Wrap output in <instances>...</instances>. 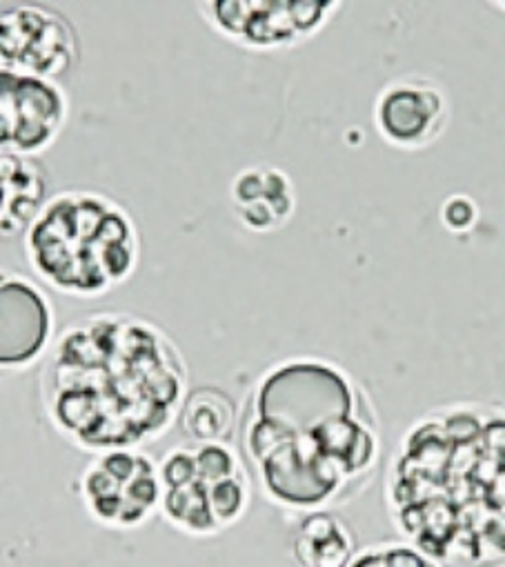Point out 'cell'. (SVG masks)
Returning a JSON list of instances; mask_svg holds the SVG:
<instances>
[{"mask_svg": "<svg viewBox=\"0 0 505 567\" xmlns=\"http://www.w3.org/2000/svg\"><path fill=\"white\" fill-rule=\"evenodd\" d=\"M236 436L255 489L295 516L350 505L381 465V421L368 388L315 354L281 359L255 379Z\"/></svg>", "mask_w": 505, "mask_h": 567, "instance_id": "cell-1", "label": "cell"}, {"mask_svg": "<svg viewBox=\"0 0 505 567\" xmlns=\"http://www.w3.org/2000/svg\"><path fill=\"white\" fill-rule=\"evenodd\" d=\"M37 388L45 423L70 447L85 454L145 447L176 425L189 365L152 319L92 312L56 334Z\"/></svg>", "mask_w": 505, "mask_h": 567, "instance_id": "cell-2", "label": "cell"}, {"mask_svg": "<svg viewBox=\"0 0 505 567\" xmlns=\"http://www.w3.org/2000/svg\"><path fill=\"white\" fill-rule=\"evenodd\" d=\"M383 494L401 538L434 565H503V403L458 401L421 414L390 456Z\"/></svg>", "mask_w": 505, "mask_h": 567, "instance_id": "cell-3", "label": "cell"}, {"mask_svg": "<svg viewBox=\"0 0 505 567\" xmlns=\"http://www.w3.org/2000/svg\"><path fill=\"white\" fill-rule=\"evenodd\" d=\"M23 254L43 288L94 301L134 278L143 260V236L132 212L114 196L63 189L48 198L23 234Z\"/></svg>", "mask_w": 505, "mask_h": 567, "instance_id": "cell-4", "label": "cell"}, {"mask_svg": "<svg viewBox=\"0 0 505 567\" xmlns=\"http://www.w3.org/2000/svg\"><path fill=\"white\" fill-rule=\"evenodd\" d=\"M158 516L192 538H212L245 518L255 498L249 470L231 443H185L158 458Z\"/></svg>", "mask_w": 505, "mask_h": 567, "instance_id": "cell-5", "label": "cell"}, {"mask_svg": "<svg viewBox=\"0 0 505 567\" xmlns=\"http://www.w3.org/2000/svg\"><path fill=\"white\" fill-rule=\"evenodd\" d=\"M214 34L238 50L272 54L312 41L343 10L339 0H205L196 6Z\"/></svg>", "mask_w": 505, "mask_h": 567, "instance_id": "cell-6", "label": "cell"}, {"mask_svg": "<svg viewBox=\"0 0 505 567\" xmlns=\"http://www.w3.org/2000/svg\"><path fill=\"white\" fill-rule=\"evenodd\" d=\"M85 514L112 532H134L152 523L161 505L158 461L145 447L92 454L74 485Z\"/></svg>", "mask_w": 505, "mask_h": 567, "instance_id": "cell-7", "label": "cell"}, {"mask_svg": "<svg viewBox=\"0 0 505 567\" xmlns=\"http://www.w3.org/2000/svg\"><path fill=\"white\" fill-rule=\"evenodd\" d=\"M79 28L45 3L0 6V70L63 83L81 65Z\"/></svg>", "mask_w": 505, "mask_h": 567, "instance_id": "cell-8", "label": "cell"}, {"mask_svg": "<svg viewBox=\"0 0 505 567\" xmlns=\"http://www.w3.org/2000/svg\"><path fill=\"white\" fill-rule=\"evenodd\" d=\"M56 334L50 292L34 276L0 267V379L39 368Z\"/></svg>", "mask_w": 505, "mask_h": 567, "instance_id": "cell-9", "label": "cell"}, {"mask_svg": "<svg viewBox=\"0 0 505 567\" xmlns=\"http://www.w3.org/2000/svg\"><path fill=\"white\" fill-rule=\"evenodd\" d=\"M70 114L63 83L0 70V152L39 158L56 145Z\"/></svg>", "mask_w": 505, "mask_h": 567, "instance_id": "cell-10", "label": "cell"}, {"mask_svg": "<svg viewBox=\"0 0 505 567\" xmlns=\"http://www.w3.org/2000/svg\"><path fill=\"white\" fill-rule=\"evenodd\" d=\"M377 134L392 147L419 152L434 145L450 125V99L427 76L405 74L383 85L372 112Z\"/></svg>", "mask_w": 505, "mask_h": 567, "instance_id": "cell-11", "label": "cell"}, {"mask_svg": "<svg viewBox=\"0 0 505 567\" xmlns=\"http://www.w3.org/2000/svg\"><path fill=\"white\" fill-rule=\"evenodd\" d=\"M229 200L238 223L255 234L284 229L297 212L295 183L275 165L240 169L229 185Z\"/></svg>", "mask_w": 505, "mask_h": 567, "instance_id": "cell-12", "label": "cell"}, {"mask_svg": "<svg viewBox=\"0 0 505 567\" xmlns=\"http://www.w3.org/2000/svg\"><path fill=\"white\" fill-rule=\"evenodd\" d=\"M50 187L41 158L0 152V240L23 238L52 196Z\"/></svg>", "mask_w": 505, "mask_h": 567, "instance_id": "cell-13", "label": "cell"}, {"mask_svg": "<svg viewBox=\"0 0 505 567\" xmlns=\"http://www.w3.org/2000/svg\"><path fill=\"white\" fill-rule=\"evenodd\" d=\"M290 547L295 560L306 567H346L359 549L352 527L334 509L297 514Z\"/></svg>", "mask_w": 505, "mask_h": 567, "instance_id": "cell-14", "label": "cell"}, {"mask_svg": "<svg viewBox=\"0 0 505 567\" xmlns=\"http://www.w3.org/2000/svg\"><path fill=\"white\" fill-rule=\"evenodd\" d=\"M176 425L194 443H231L238 425V405L220 388H189Z\"/></svg>", "mask_w": 505, "mask_h": 567, "instance_id": "cell-15", "label": "cell"}, {"mask_svg": "<svg viewBox=\"0 0 505 567\" xmlns=\"http://www.w3.org/2000/svg\"><path fill=\"white\" fill-rule=\"evenodd\" d=\"M361 565H377V567H419V565H434L427 554H423L410 540H383L377 545H368L354 551L350 558V567Z\"/></svg>", "mask_w": 505, "mask_h": 567, "instance_id": "cell-16", "label": "cell"}, {"mask_svg": "<svg viewBox=\"0 0 505 567\" xmlns=\"http://www.w3.org/2000/svg\"><path fill=\"white\" fill-rule=\"evenodd\" d=\"M476 218H478L476 203L465 194H454L441 207V220L454 234L470 231L474 227Z\"/></svg>", "mask_w": 505, "mask_h": 567, "instance_id": "cell-17", "label": "cell"}]
</instances>
